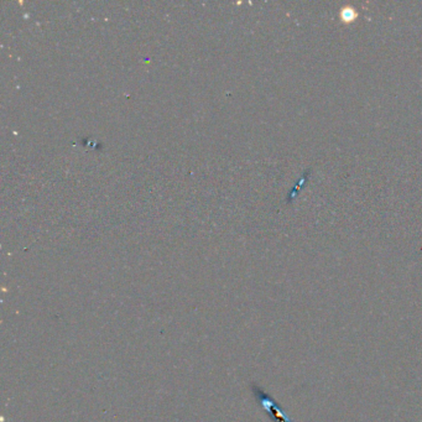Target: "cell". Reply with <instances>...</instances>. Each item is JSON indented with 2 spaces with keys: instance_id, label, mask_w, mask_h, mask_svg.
Instances as JSON below:
<instances>
[{
  "instance_id": "6da1fadb",
  "label": "cell",
  "mask_w": 422,
  "mask_h": 422,
  "mask_svg": "<svg viewBox=\"0 0 422 422\" xmlns=\"http://www.w3.org/2000/svg\"><path fill=\"white\" fill-rule=\"evenodd\" d=\"M254 390L259 404L262 405V409L268 412L269 416L271 417L274 422H292L290 417L286 415L285 411L281 410L279 405L276 404L275 400L270 398L267 392H262L259 387H256Z\"/></svg>"
}]
</instances>
